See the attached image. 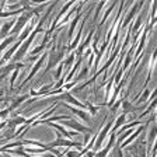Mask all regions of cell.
Masks as SVG:
<instances>
[{"label":"cell","instance_id":"obj_9","mask_svg":"<svg viewBox=\"0 0 157 157\" xmlns=\"http://www.w3.org/2000/svg\"><path fill=\"white\" fill-rule=\"evenodd\" d=\"M51 147H56V146H65V147H77V149H80L82 147V143H77V142H72L70 139L69 140H66V139H63V137H58L55 142H52V143L49 144Z\"/></svg>","mask_w":157,"mask_h":157},{"label":"cell","instance_id":"obj_30","mask_svg":"<svg viewBox=\"0 0 157 157\" xmlns=\"http://www.w3.org/2000/svg\"><path fill=\"white\" fill-rule=\"evenodd\" d=\"M105 2H100L98 3V6H97V10H95V13H94V18H93V21H97V18L100 17V13H101V9L105 6Z\"/></svg>","mask_w":157,"mask_h":157},{"label":"cell","instance_id":"obj_4","mask_svg":"<svg viewBox=\"0 0 157 157\" xmlns=\"http://www.w3.org/2000/svg\"><path fill=\"white\" fill-rule=\"evenodd\" d=\"M112 124H114V119H111V121H109L107 125H105L104 128H102L101 131L98 132L97 140H95V144H94V150H95V151H98V150H100V147L102 146V142L105 140V137H107L108 132L111 131V126H112Z\"/></svg>","mask_w":157,"mask_h":157},{"label":"cell","instance_id":"obj_38","mask_svg":"<svg viewBox=\"0 0 157 157\" xmlns=\"http://www.w3.org/2000/svg\"><path fill=\"white\" fill-rule=\"evenodd\" d=\"M122 104V100H119V101H117V102H115V105H112V107H111V111L112 112H115V111H117V109H118V107H119V105H121Z\"/></svg>","mask_w":157,"mask_h":157},{"label":"cell","instance_id":"obj_19","mask_svg":"<svg viewBox=\"0 0 157 157\" xmlns=\"http://www.w3.org/2000/svg\"><path fill=\"white\" fill-rule=\"evenodd\" d=\"M125 121H126V114H124V112H122V114L117 118V121H115V125H114V129H112V132L119 131V129L124 126Z\"/></svg>","mask_w":157,"mask_h":157},{"label":"cell","instance_id":"obj_24","mask_svg":"<svg viewBox=\"0 0 157 157\" xmlns=\"http://www.w3.org/2000/svg\"><path fill=\"white\" fill-rule=\"evenodd\" d=\"M149 98H150V90L147 88V90H143V91H142V94L139 95V98L136 100V104H137V105L143 104V102H146Z\"/></svg>","mask_w":157,"mask_h":157},{"label":"cell","instance_id":"obj_34","mask_svg":"<svg viewBox=\"0 0 157 157\" xmlns=\"http://www.w3.org/2000/svg\"><path fill=\"white\" fill-rule=\"evenodd\" d=\"M156 13H157V2H153V3H151V13H150V18L151 20L156 17Z\"/></svg>","mask_w":157,"mask_h":157},{"label":"cell","instance_id":"obj_22","mask_svg":"<svg viewBox=\"0 0 157 157\" xmlns=\"http://www.w3.org/2000/svg\"><path fill=\"white\" fill-rule=\"evenodd\" d=\"M17 41H18V35H10L9 38H6V39H3V41H2V51H6V48L7 46L10 45V44H16Z\"/></svg>","mask_w":157,"mask_h":157},{"label":"cell","instance_id":"obj_10","mask_svg":"<svg viewBox=\"0 0 157 157\" xmlns=\"http://www.w3.org/2000/svg\"><path fill=\"white\" fill-rule=\"evenodd\" d=\"M83 6H84V3H80V6L77 7V11H76L75 18H73L72 23H70V28H69V33H67L69 42L72 41V36H73V33H75V29H76V25H77L78 20H80V17H82V7H83Z\"/></svg>","mask_w":157,"mask_h":157},{"label":"cell","instance_id":"obj_13","mask_svg":"<svg viewBox=\"0 0 157 157\" xmlns=\"http://www.w3.org/2000/svg\"><path fill=\"white\" fill-rule=\"evenodd\" d=\"M63 100H66V101L69 102V105H73V107H77L80 108V109H88V105L87 104H83V102H80L77 100V98H75L70 93H63Z\"/></svg>","mask_w":157,"mask_h":157},{"label":"cell","instance_id":"obj_18","mask_svg":"<svg viewBox=\"0 0 157 157\" xmlns=\"http://www.w3.org/2000/svg\"><path fill=\"white\" fill-rule=\"evenodd\" d=\"M143 129H144V126H140V128H139V129H137V131H135L131 135V136L128 137L126 140H124V142H122V144H121V146H119V147H121V149H125V146H128V144L131 143L132 140H135V139H136V137L139 136V133H140V132L143 131Z\"/></svg>","mask_w":157,"mask_h":157},{"label":"cell","instance_id":"obj_41","mask_svg":"<svg viewBox=\"0 0 157 157\" xmlns=\"http://www.w3.org/2000/svg\"><path fill=\"white\" fill-rule=\"evenodd\" d=\"M95 153H97L95 150H90L87 154H86V157H94V156H95Z\"/></svg>","mask_w":157,"mask_h":157},{"label":"cell","instance_id":"obj_26","mask_svg":"<svg viewBox=\"0 0 157 157\" xmlns=\"http://www.w3.org/2000/svg\"><path fill=\"white\" fill-rule=\"evenodd\" d=\"M24 150L29 154H41V153H45L48 150V146L46 147H38V149H34V147H24Z\"/></svg>","mask_w":157,"mask_h":157},{"label":"cell","instance_id":"obj_3","mask_svg":"<svg viewBox=\"0 0 157 157\" xmlns=\"http://www.w3.org/2000/svg\"><path fill=\"white\" fill-rule=\"evenodd\" d=\"M36 36V34L35 33H33L31 35H29V38L27 39V41H24L23 44H21V46H20V49L17 51V53L14 55V58H13V63H20V60L24 58V56L27 55V51H28V46L33 44V41H34V38Z\"/></svg>","mask_w":157,"mask_h":157},{"label":"cell","instance_id":"obj_11","mask_svg":"<svg viewBox=\"0 0 157 157\" xmlns=\"http://www.w3.org/2000/svg\"><path fill=\"white\" fill-rule=\"evenodd\" d=\"M143 2H140V3H137V4H133L132 6V10L128 13V16H126V18H124V21H122V28H121V31H125V28H126L128 25H129V23L132 21V18L135 17V14H136V11L139 9H140L142 6H143Z\"/></svg>","mask_w":157,"mask_h":157},{"label":"cell","instance_id":"obj_36","mask_svg":"<svg viewBox=\"0 0 157 157\" xmlns=\"http://www.w3.org/2000/svg\"><path fill=\"white\" fill-rule=\"evenodd\" d=\"M87 105H88V112H90V114H91V115H95V114H97L98 107H94L93 104H88V102H87Z\"/></svg>","mask_w":157,"mask_h":157},{"label":"cell","instance_id":"obj_7","mask_svg":"<svg viewBox=\"0 0 157 157\" xmlns=\"http://www.w3.org/2000/svg\"><path fill=\"white\" fill-rule=\"evenodd\" d=\"M115 142H117V132H111V135H109V140H108L107 146H105L102 150H98L94 157H107L108 153L111 151V147Z\"/></svg>","mask_w":157,"mask_h":157},{"label":"cell","instance_id":"obj_16","mask_svg":"<svg viewBox=\"0 0 157 157\" xmlns=\"http://www.w3.org/2000/svg\"><path fill=\"white\" fill-rule=\"evenodd\" d=\"M23 66H24L23 63H13V62L9 63V65H6V66H3V67H2V69H3V72H2V78L6 77V76L9 75L11 70H13V69H21Z\"/></svg>","mask_w":157,"mask_h":157},{"label":"cell","instance_id":"obj_12","mask_svg":"<svg viewBox=\"0 0 157 157\" xmlns=\"http://www.w3.org/2000/svg\"><path fill=\"white\" fill-rule=\"evenodd\" d=\"M63 107H66V108H69L70 111L73 112V114H76L77 115L82 121H84V122H90V112H87V111H84V109H80V108H77V107H73V105H69V104H63Z\"/></svg>","mask_w":157,"mask_h":157},{"label":"cell","instance_id":"obj_2","mask_svg":"<svg viewBox=\"0 0 157 157\" xmlns=\"http://www.w3.org/2000/svg\"><path fill=\"white\" fill-rule=\"evenodd\" d=\"M65 58V49H60L59 52H56L55 44L52 45V49L48 55V66H46V72H49L51 69L58 66V63H62V59Z\"/></svg>","mask_w":157,"mask_h":157},{"label":"cell","instance_id":"obj_31","mask_svg":"<svg viewBox=\"0 0 157 157\" xmlns=\"http://www.w3.org/2000/svg\"><path fill=\"white\" fill-rule=\"evenodd\" d=\"M21 146H24L23 140H17V142H13V143H10V144H4V146L2 147V150H4V149H9V147H21Z\"/></svg>","mask_w":157,"mask_h":157},{"label":"cell","instance_id":"obj_33","mask_svg":"<svg viewBox=\"0 0 157 157\" xmlns=\"http://www.w3.org/2000/svg\"><path fill=\"white\" fill-rule=\"evenodd\" d=\"M63 154H65L66 157H80V151L78 150H67Z\"/></svg>","mask_w":157,"mask_h":157},{"label":"cell","instance_id":"obj_35","mask_svg":"<svg viewBox=\"0 0 157 157\" xmlns=\"http://www.w3.org/2000/svg\"><path fill=\"white\" fill-rule=\"evenodd\" d=\"M18 69H16L14 70V73H13V76L10 77V86H11V88H13V84H14V82H16V78H17V76H18Z\"/></svg>","mask_w":157,"mask_h":157},{"label":"cell","instance_id":"obj_37","mask_svg":"<svg viewBox=\"0 0 157 157\" xmlns=\"http://www.w3.org/2000/svg\"><path fill=\"white\" fill-rule=\"evenodd\" d=\"M114 157H122V149H121V147H117V149H115Z\"/></svg>","mask_w":157,"mask_h":157},{"label":"cell","instance_id":"obj_27","mask_svg":"<svg viewBox=\"0 0 157 157\" xmlns=\"http://www.w3.org/2000/svg\"><path fill=\"white\" fill-rule=\"evenodd\" d=\"M122 109H124V114H129L131 111H135L136 108L132 105V102L126 101V100H122Z\"/></svg>","mask_w":157,"mask_h":157},{"label":"cell","instance_id":"obj_6","mask_svg":"<svg viewBox=\"0 0 157 157\" xmlns=\"http://www.w3.org/2000/svg\"><path fill=\"white\" fill-rule=\"evenodd\" d=\"M48 55H49L48 52H44L42 55H41V58H39L38 60H36V63H35V65H34V67L31 69V72L28 73V76H27V77H25V80H24V82H23V84L20 86V88H21V87H24V84H25V83H28L29 80H31V78H33L34 76H35V73L38 72L39 69H41V66H42L44 60H45V59H48Z\"/></svg>","mask_w":157,"mask_h":157},{"label":"cell","instance_id":"obj_8","mask_svg":"<svg viewBox=\"0 0 157 157\" xmlns=\"http://www.w3.org/2000/svg\"><path fill=\"white\" fill-rule=\"evenodd\" d=\"M94 38V29H90V33L87 34V38L84 39V42L82 44V45L77 48V51H76V56L77 58H82L83 56V52H84L86 49L90 48V44H91V39Z\"/></svg>","mask_w":157,"mask_h":157},{"label":"cell","instance_id":"obj_17","mask_svg":"<svg viewBox=\"0 0 157 157\" xmlns=\"http://www.w3.org/2000/svg\"><path fill=\"white\" fill-rule=\"evenodd\" d=\"M135 58V45H132L131 48L128 49V53H126V59H125V63L122 65V70L125 72V69H128V66L131 65V62H132V59Z\"/></svg>","mask_w":157,"mask_h":157},{"label":"cell","instance_id":"obj_32","mask_svg":"<svg viewBox=\"0 0 157 157\" xmlns=\"http://www.w3.org/2000/svg\"><path fill=\"white\" fill-rule=\"evenodd\" d=\"M63 70H65V63H59V67H58V70H56V72H55V75H53V77H55V78H59V77H60V75H62V72H63Z\"/></svg>","mask_w":157,"mask_h":157},{"label":"cell","instance_id":"obj_29","mask_svg":"<svg viewBox=\"0 0 157 157\" xmlns=\"http://www.w3.org/2000/svg\"><path fill=\"white\" fill-rule=\"evenodd\" d=\"M156 137H157V124L154 125L153 128L150 129V133H149V144H153L154 140H156Z\"/></svg>","mask_w":157,"mask_h":157},{"label":"cell","instance_id":"obj_40","mask_svg":"<svg viewBox=\"0 0 157 157\" xmlns=\"http://www.w3.org/2000/svg\"><path fill=\"white\" fill-rule=\"evenodd\" d=\"M9 112H10V108H4L3 111H2V118H3V119H6Z\"/></svg>","mask_w":157,"mask_h":157},{"label":"cell","instance_id":"obj_42","mask_svg":"<svg viewBox=\"0 0 157 157\" xmlns=\"http://www.w3.org/2000/svg\"><path fill=\"white\" fill-rule=\"evenodd\" d=\"M156 23H157V16L154 17V18H153V20H151V21H150V28H151V27H153V25H154V24H156Z\"/></svg>","mask_w":157,"mask_h":157},{"label":"cell","instance_id":"obj_28","mask_svg":"<svg viewBox=\"0 0 157 157\" xmlns=\"http://www.w3.org/2000/svg\"><path fill=\"white\" fill-rule=\"evenodd\" d=\"M75 58H76V52H72L67 58H65V60H63V63H65V70H67V69L72 66V63L75 62Z\"/></svg>","mask_w":157,"mask_h":157},{"label":"cell","instance_id":"obj_5","mask_svg":"<svg viewBox=\"0 0 157 157\" xmlns=\"http://www.w3.org/2000/svg\"><path fill=\"white\" fill-rule=\"evenodd\" d=\"M60 125L72 128V129H75L76 132H82V133H88V132H91V129H90L88 126H84V125H82L80 122L75 121V119H72V118H70V119H65V121H62Z\"/></svg>","mask_w":157,"mask_h":157},{"label":"cell","instance_id":"obj_14","mask_svg":"<svg viewBox=\"0 0 157 157\" xmlns=\"http://www.w3.org/2000/svg\"><path fill=\"white\" fill-rule=\"evenodd\" d=\"M2 153H7V154H11V156H20V157H31L29 156V153H27L25 150H24V147H20V149H4V150H2Z\"/></svg>","mask_w":157,"mask_h":157},{"label":"cell","instance_id":"obj_43","mask_svg":"<svg viewBox=\"0 0 157 157\" xmlns=\"http://www.w3.org/2000/svg\"><path fill=\"white\" fill-rule=\"evenodd\" d=\"M10 154H7V153H3V157H9Z\"/></svg>","mask_w":157,"mask_h":157},{"label":"cell","instance_id":"obj_1","mask_svg":"<svg viewBox=\"0 0 157 157\" xmlns=\"http://www.w3.org/2000/svg\"><path fill=\"white\" fill-rule=\"evenodd\" d=\"M34 16H36L35 9L31 10V11H25V13L21 14V16L17 18V23H16V25H14L13 31H11V35H18L21 31H24V29H25V27H27V23H28L29 20H33Z\"/></svg>","mask_w":157,"mask_h":157},{"label":"cell","instance_id":"obj_21","mask_svg":"<svg viewBox=\"0 0 157 157\" xmlns=\"http://www.w3.org/2000/svg\"><path fill=\"white\" fill-rule=\"evenodd\" d=\"M82 62H83V58H77V59H76V63H75V66H73V67H72V72H70L67 76H66L65 78H63L65 82H69V80H70V78H72L73 76H75L76 70H77V69L80 67V65H82Z\"/></svg>","mask_w":157,"mask_h":157},{"label":"cell","instance_id":"obj_39","mask_svg":"<svg viewBox=\"0 0 157 157\" xmlns=\"http://www.w3.org/2000/svg\"><path fill=\"white\" fill-rule=\"evenodd\" d=\"M76 84H77V83H76V82H72V83H66V84L63 86V88H67V90H69V88H73V87H76Z\"/></svg>","mask_w":157,"mask_h":157},{"label":"cell","instance_id":"obj_25","mask_svg":"<svg viewBox=\"0 0 157 157\" xmlns=\"http://www.w3.org/2000/svg\"><path fill=\"white\" fill-rule=\"evenodd\" d=\"M87 75H88V66H83V69H82V72L78 73L77 76H76V78L73 80V82H76L78 84V83L82 82V80H84L86 77H87Z\"/></svg>","mask_w":157,"mask_h":157},{"label":"cell","instance_id":"obj_23","mask_svg":"<svg viewBox=\"0 0 157 157\" xmlns=\"http://www.w3.org/2000/svg\"><path fill=\"white\" fill-rule=\"evenodd\" d=\"M24 101H28V95H20L17 100H14V102L11 105H10V111H13V109H16L17 107H20V105L23 104Z\"/></svg>","mask_w":157,"mask_h":157},{"label":"cell","instance_id":"obj_15","mask_svg":"<svg viewBox=\"0 0 157 157\" xmlns=\"http://www.w3.org/2000/svg\"><path fill=\"white\" fill-rule=\"evenodd\" d=\"M16 23H17V20L13 18L11 21H7V23L3 24V27H2V39H6L7 38V34H9V31H10V29L13 31Z\"/></svg>","mask_w":157,"mask_h":157},{"label":"cell","instance_id":"obj_44","mask_svg":"<svg viewBox=\"0 0 157 157\" xmlns=\"http://www.w3.org/2000/svg\"><path fill=\"white\" fill-rule=\"evenodd\" d=\"M59 157H66V156H65V154H60V156H59Z\"/></svg>","mask_w":157,"mask_h":157},{"label":"cell","instance_id":"obj_20","mask_svg":"<svg viewBox=\"0 0 157 157\" xmlns=\"http://www.w3.org/2000/svg\"><path fill=\"white\" fill-rule=\"evenodd\" d=\"M115 6H117V3H114V4H111V6L108 7V10L104 13V17L101 18V21H100V24H98V27H97V31H101L102 29V25H104V23H105V20L109 17V14H111V11L115 9Z\"/></svg>","mask_w":157,"mask_h":157}]
</instances>
